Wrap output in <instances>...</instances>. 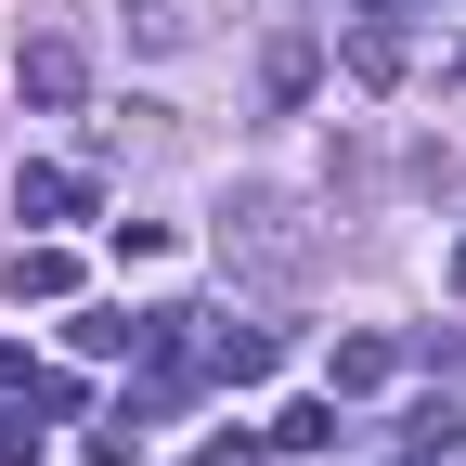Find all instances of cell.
<instances>
[{
	"mask_svg": "<svg viewBox=\"0 0 466 466\" xmlns=\"http://www.w3.org/2000/svg\"><path fill=\"white\" fill-rule=\"evenodd\" d=\"M130 26H143L156 52H168V39H195V14H182V0H130Z\"/></svg>",
	"mask_w": 466,
	"mask_h": 466,
	"instance_id": "4fadbf2b",
	"label": "cell"
},
{
	"mask_svg": "<svg viewBox=\"0 0 466 466\" xmlns=\"http://www.w3.org/2000/svg\"><path fill=\"white\" fill-rule=\"evenodd\" d=\"M453 299H466V247H453Z\"/></svg>",
	"mask_w": 466,
	"mask_h": 466,
	"instance_id": "2e32d148",
	"label": "cell"
},
{
	"mask_svg": "<svg viewBox=\"0 0 466 466\" xmlns=\"http://www.w3.org/2000/svg\"><path fill=\"white\" fill-rule=\"evenodd\" d=\"M0 401H39V363H26V350H0Z\"/></svg>",
	"mask_w": 466,
	"mask_h": 466,
	"instance_id": "5bb4252c",
	"label": "cell"
},
{
	"mask_svg": "<svg viewBox=\"0 0 466 466\" xmlns=\"http://www.w3.org/2000/svg\"><path fill=\"white\" fill-rule=\"evenodd\" d=\"M311 78H324V52H311V39H272V52H259V91H272V104H299Z\"/></svg>",
	"mask_w": 466,
	"mask_h": 466,
	"instance_id": "8992f818",
	"label": "cell"
},
{
	"mask_svg": "<svg viewBox=\"0 0 466 466\" xmlns=\"http://www.w3.org/2000/svg\"><path fill=\"white\" fill-rule=\"evenodd\" d=\"M14 91H26V104H52V116H66V104L91 91V66H78V39H26V52H14Z\"/></svg>",
	"mask_w": 466,
	"mask_h": 466,
	"instance_id": "3957f363",
	"label": "cell"
},
{
	"mask_svg": "<svg viewBox=\"0 0 466 466\" xmlns=\"http://www.w3.org/2000/svg\"><path fill=\"white\" fill-rule=\"evenodd\" d=\"M324 376H337V401H363V389L401 376V350H389V337H337V350H324Z\"/></svg>",
	"mask_w": 466,
	"mask_h": 466,
	"instance_id": "5b68a950",
	"label": "cell"
},
{
	"mask_svg": "<svg viewBox=\"0 0 466 466\" xmlns=\"http://www.w3.org/2000/svg\"><path fill=\"white\" fill-rule=\"evenodd\" d=\"M272 441H285V453H337V401H285Z\"/></svg>",
	"mask_w": 466,
	"mask_h": 466,
	"instance_id": "9c48e42d",
	"label": "cell"
},
{
	"mask_svg": "<svg viewBox=\"0 0 466 466\" xmlns=\"http://www.w3.org/2000/svg\"><path fill=\"white\" fill-rule=\"evenodd\" d=\"M208 466H259V428H233V441H208Z\"/></svg>",
	"mask_w": 466,
	"mask_h": 466,
	"instance_id": "9a60e30c",
	"label": "cell"
},
{
	"mask_svg": "<svg viewBox=\"0 0 466 466\" xmlns=\"http://www.w3.org/2000/svg\"><path fill=\"white\" fill-rule=\"evenodd\" d=\"M78 208H91V168H52V156L14 168V220H78Z\"/></svg>",
	"mask_w": 466,
	"mask_h": 466,
	"instance_id": "277c9868",
	"label": "cell"
},
{
	"mask_svg": "<svg viewBox=\"0 0 466 466\" xmlns=\"http://www.w3.org/2000/svg\"><path fill=\"white\" fill-rule=\"evenodd\" d=\"M66 337H78V350H130V337H143V311H78Z\"/></svg>",
	"mask_w": 466,
	"mask_h": 466,
	"instance_id": "7c38bea8",
	"label": "cell"
},
{
	"mask_svg": "<svg viewBox=\"0 0 466 466\" xmlns=\"http://www.w3.org/2000/svg\"><path fill=\"white\" fill-rule=\"evenodd\" d=\"M220 259H247V272L285 285V272L311 259V233H299V208H285V195H233V208H220Z\"/></svg>",
	"mask_w": 466,
	"mask_h": 466,
	"instance_id": "6da1fadb",
	"label": "cell"
},
{
	"mask_svg": "<svg viewBox=\"0 0 466 466\" xmlns=\"http://www.w3.org/2000/svg\"><path fill=\"white\" fill-rule=\"evenodd\" d=\"M0 466H39V401H0Z\"/></svg>",
	"mask_w": 466,
	"mask_h": 466,
	"instance_id": "8fae6325",
	"label": "cell"
},
{
	"mask_svg": "<svg viewBox=\"0 0 466 466\" xmlns=\"http://www.w3.org/2000/svg\"><path fill=\"white\" fill-rule=\"evenodd\" d=\"M337 52H350V78H363V91H401V78H415V39H401L389 14H350Z\"/></svg>",
	"mask_w": 466,
	"mask_h": 466,
	"instance_id": "7a4b0ae2",
	"label": "cell"
},
{
	"mask_svg": "<svg viewBox=\"0 0 466 466\" xmlns=\"http://www.w3.org/2000/svg\"><path fill=\"white\" fill-rule=\"evenodd\" d=\"M208 376H233V389L272 376V337H259V324H220V337H208Z\"/></svg>",
	"mask_w": 466,
	"mask_h": 466,
	"instance_id": "52a82bcc",
	"label": "cell"
},
{
	"mask_svg": "<svg viewBox=\"0 0 466 466\" xmlns=\"http://www.w3.org/2000/svg\"><path fill=\"white\" fill-rule=\"evenodd\" d=\"M66 285H78L66 247H14V299H66Z\"/></svg>",
	"mask_w": 466,
	"mask_h": 466,
	"instance_id": "ba28073f",
	"label": "cell"
},
{
	"mask_svg": "<svg viewBox=\"0 0 466 466\" xmlns=\"http://www.w3.org/2000/svg\"><path fill=\"white\" fill-rule=\"evenodd\" d=\"M453 441H466L453 401H415V415H401V453H415V466H428V453H453Z\"/></svg>",
	"mask_w": 466,
	"mask_h": 466,
	"instance_id": "30bf717a",
	"label": "cell"
}]
</instances>
